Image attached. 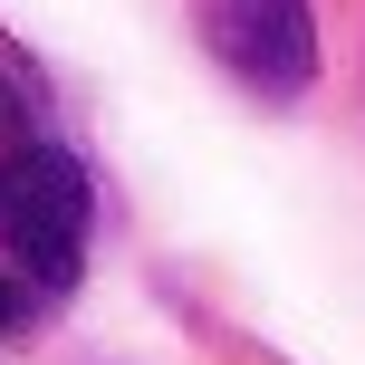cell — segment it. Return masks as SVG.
I'll return each instance as SVG.
<instances>
[{
  "mask_svg": "<svg viewBox=\"0 0 365 365\" xmlns=\"http://www.w3.org/2000/svg\"><path fill=\"white\" fill-rule=\"evenodd\" d=\"M0 259L38 298L77 289L87 269V173L68 145H0Z\"/></svg>",
  "mask_w": 365,
  "mask_h": 365,
  "instance_id": "cell-1",
  "label": "cell"
},
{
  "mask_svg": "<svg viewBox=\"0 0 365 365\" xmlns=\"http://www.w3.org/2000/svg\"><path fill=\"white\" fill-rule=\"evenodd\" d=\"M202 48L250 96L317 87V10L308 0H202Z\"/></svg>",
  "mask_w": 365,
  "mask_h": 365,
  "instance_id": "cell-2",
  "label": "cell"
},
{
  "mask_svg": "<svg viewBox=\"0 0 365 365\" xmlns=\"http://www.w3.org/2000/svg\"><path fill=\"white\" fill-rule=\"evenodd\" d=\"M29 317H38V289H29L19 269H0V336H19Z\"/></svg>",
  "mask_w": 365,
  "mask_h": 365,
  "instance_id": "cell-3",
  "label": "cell"
}]
</instances>
